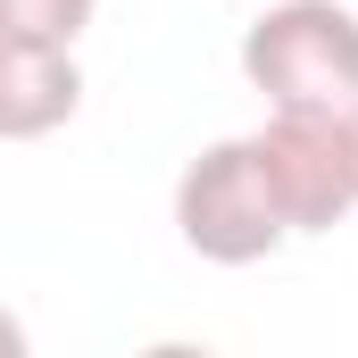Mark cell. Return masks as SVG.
<instances>
[{
	"instance_id": "6da1fadb",
	"label": "cell",
	"mask_w": 358,
	"mask_h": 358,
	"mask_svg": "<svg viewBox=\"0 0 358 358\" xmlns=\"http://www.w3.org/2000/svg\"><path fill=\"white\" fill-rule=\"evenodd\" d=\"M242 76L267 108H350L358 100V8L342 0H267L242 34Z\"/></svg>"
},
{
	"instance_id": "7a4b0ae2",
	"label": "cell",
	"mask_w": 358,
	"mask_h": 358,
	"mask_svg": "<svg viewBox=\"0 0 358 358\" xmlns=\"http://www.w3.org/2000/svg\"><path fill=\"white\" fill-rule=\"evenodd\" d=\"M176 234H183V250L208 259V267H259V259H275V250L292 242L267 176H259V159H250V134L208 142V150L176 176Z\"/></svg>"
},
{
	"instance_id": "3957f363",
	"label": "cell",
	"mask_w": 358,
	"mask_h": 358,
	"mask_svg": "<svg viewBox=\"0 0 358 358\" xmlns=\"http://www.w3.org/2000/svg\"><path fill=\"white\" fill-rule=\"evenodd\" d=\"M250 159H259V176H267L292 234H334L358 208V167H350L342 108H267V125L250 134Z\"/></svg>"
},
{
	"instance_id": "277c9868",
	"label": "cell",
	"mask_w": 358,
	"mask_h": 358,
	"mask_svg": "<svg viewBox=\"0 0 358 358\" xmlns=\"http://www.w3.org/2000/svg\"><path fill=\"white\" fill-rule=\"evenodd\" d=\"M84 108V67L76 50L42 42H0V142H42Z\"/></svg>"
},
{
	"instance_id": "5b68a950",
	"label": "cell",
	"mask_w": 358,
	"mask_h": 358,
	"mask_svg": "<svg viewBox=\"0 0 358 358\" xmlns=\"http://www.w3.org/2000/svg\"><path fill=\"white\" fill-rule=\"evenodd\" d=\"M100 0H0V42H42V50H76Z\"/></svg>"
},
{
	"instance_id": "8992f818",
	"label": "cell",
	"mask_w": 358,
	"mask_h": 358,
	"mask_svg": "<svg viewBox=\"0 0 358 358\" xmlns=\"http://www.w3.org/2000/svg\"><path fill=\"white\" fill-rule=\"evenodd\" d=\"M0 358H34V342H25V317H17V308H0Z\"/></svg>"
},
{
	"instance_id": "52a82bcc",
	"label": "cell",
	"mask_w": 358,
	"mask_h": 358,
	"mask_svg": "<svg viewBox=\"0 0 358 358\" xmlns=\"http://www.w3.org/2000/svg\"><path fill=\"white\" fill-rule=\"evenodd\" d=\"M142 358H217V350H208V342H150Z\"/></svg>"
},
{
	"instance_id": "ba28073f",
	"label": "cell",
	"mask_w": 358,
	"mask_h": 358,
	"mask_svg": "<svg viewBox=\"0 0 358 358\" xmlns=\"http://www.w3.org/2000/svg\"><path fill=\"white\" fill-rule=\"evenodd\" d=\"M342 134H350V167H358V100L342 108Z\"/></svg>"
}]
</instances>
